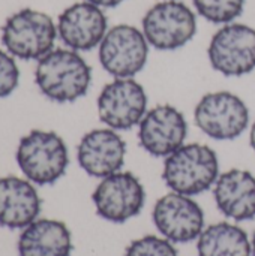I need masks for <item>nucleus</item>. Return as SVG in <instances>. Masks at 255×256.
Wrapping results in <instances>:
<instances>
[{"instance_id":"1","label":"nucleus","mask_w":255,"mask_h":256,"mask_svg":"<svg viewBox=\"0 0 255 256\" xmlns=\"http://www.w3.org/2000/svg\"><path fill=\"white\" fill-rule=\"evenodd\" d=\"M35 81L53 102L66 104L83 98L92 82V69L74 50H51L38 60Z\"/></svg>"},{"instance_id":"2","label":"nucleus","mask_w":255,"mask_h":256,"mask_svg":"<svg viewBox=\"0 0 255 256\" xmlns=\"http://www.w3.org/2000/svg\"><path fill=\"white\" fill-rule=\"evenodd\" d=\"M219 162L215 150L204 144H183L165 158L162 178L176 194L186 196L209 190L218 180Z\"/></svg>"},{"instance_id":"3","label":"nucleus","mask_w":255,"mask_h":256,"mask_svg":"<svg viewBox=\"0 0 255 256\" xmlns=\"http://www.w3.org/2000/svg\"><path fill=\"white\" fill-rule=\"evenodd\" d=\"M17 164L21 172L35 184L56 183L69 165L65 141L51 130H32L24 135L17 147Z\"/></svg>"},{"instance_id":"4","label":"nucleus","mask_w":255,"mask_h":256,"mask_svg":"<svg viewBox=\"0 0 255 256\" xmlns=\"http://www.w3.org/2000/svg\"><path fill=\"white\" fill-rule=\"evenodd\" d=\"M57 34V27L50 15L24 8L5 21L2 44L17 58L39 60L53 50Z\"/></svg>"},{"instance_id":"5","label":"nucleus","mask_w":255,"mask_h":256,"mask_svg":"<svg viewBox=\"0 0 255 256\" xmlns=\"http://www.w3.org/2000/svg\"><path fill=\"white\" fill-rule=\"evenodd\" d=\"M195 32V14L177 0L156 3L143 16V33L149 45L161 51H173L186 45Z\"/></svg>"},{"instance_id":"6","label":"nucleus","mask_w":255,"mask_h":256,"mask_svg":"<svg viewBox=\"0 0 255 256\" xmlns=\"http://www.w3.org/2000/svg\"><path fill=\"white\" fill-rule=\"evenodd\" d=\"M149 42L141 30L129 24L111 27L99 44V62L114 78H132L147 63Z\"/></svg>"},{"instance_id":"7","label":"nucleus","mask_w":255,"mask_h":256,"mask_svg":"<svg viewBox=\"0 0 255 256\" xmlns=\"http://www.w3.org/2000/svg\"><path fill=\"white\" fill-rule=\"evenodd\" d=\"M197 126L218 141L240 136L249 123L246 104L230 92L207 93L200 99L194 111Z\"/></svg>"},{"instance_id":"8","label":"nucleus","mask_w":255,"mask_h":256,"mask_svg":"<svg viewBox=\"0 0 255 256\" xmlns=\"http://www.w3.org/2000/svg\"><path fill=\"white\" fill-rule=\"evenodd\" d=\"M209 60L225 76H242L255 69V30L246 24L230 22L212 38Z\"/></svg>"},{"instance_id":"9","label":"nucleus","mask_w":255,"mask_h":256,"mask_svg":"<svg viewBox=\"0 0 255 256\" xmlns=\"http://www.w3.org/2000/svg\"><path fill=\"white\" fill-rule=\"evenodd\" d=\"M147 112V94L132 78H116L98 98V116L114 130H128L140 124Z\"/></svg>"},{"instance_id":"10","label":"nucleus","mask_w":255,"mask_h":256,"mask_svg":"<svg viewBox=\"0 0 255 256\" xmlns=\"http://www.w3.org/2000/svg\"><path fill=\"white\" fill-rule=\"evenodd\" d=\"M96 213L113 224H123L140 214L146 192L132 172H114L98 184L92 195Z\"/></svg>"},{"instance_id":"11","label":"nucleus","mask_w":255,"mask_h":256,"mask_svg":"<svg viewBox=\"0 0 255 256\" xmlns=\"http://www.w3.org/2000/svg\"><path fill=\"white\" fill-rule=\"evenodd\" d=\"M152 216L158 231L173 243H189L198 238L204 228L201 207L189 196L176 192L158 200Z\"/></svg>"},{"instance_id":"12","label":"nucleus","mask_w":255,"mask_h":256,"mask_svg":"<svg viewBox=\"0 0 255 256\" xmlns=\"http://www.w3.org/2000/svg\"><path fill=\"white\" fill-rule=\"evenodd\" d=\"M140 146L155 158H167L185 144L188 124L183 114L171 105L149 110L140 122Z\"/></svg>"},{"instance_id":"13","label":"nucleus","mask_w":255,"mask_h":256,"mask_svg":"<svg viewBox=\"0 0 255 256\" xmlns=\"http://www.w3.org/2000/svg\"><path fill=\"white\" fill-rule=\"evenodd\" d=\"M107 32L104 10L90 2L74 3L59 15L57 33L69 50L90 51L102 42Z\"/></svg>"},{"instance_id":"14","label":"nucleus","mask_w":255,"mask_h":256,"mask_svg":"<svg viewBox=\"0 0 255 256\" xmlns=\"http://www.w3.org/2000/svg\"><path fill=\"white\" fill-rule=\"evenodd\" d=\"M126 142L114 129H93L87 132L77 148L80 166L92 177L105 178L122 170Z\"/></svg>"},{"instance_id":"15","label":"nucleus","mask_w":255,"mask_h":256,"mask_svg":"<svg viewBox=\"0 0 255 256\" xmlns=\"http://www.w3.org/2000/svg\"><path fill=\"white\" fill-rule=\"evenodd\" d=\"M41 213V198L30 183L20 177L0 178V225L9 230H24Z\"/></svg>"},{"instance_id":"16","label":"nucleus","mask_w":255,"mask_h":256,"mask_svg":"<svg viewBox=\"0 0 255 256\" xmlns=\"http://www.w3.org/2000/svg\"><path fill=\"white\" fill-rule=\"evenodd\" d=\"M213 196L219 212L237 222L255 218V177L245 170H230L215 183Z\"/></svg>"},{"instance_id":"17","label":"nucleus","mask_w":255,"mask_h":256,"mask_svg":"<svg viewBox=\"0 0 255 256\" xmlns=\"http://www.w3.org/2000/svg\"><path fill=\"white\" fill-rule=\"evenodd\" d=\"M72 237L68 226L54 219H36L18 240L20 256H71Z\"/></svg>"},{"instance_id":"18","label":"nucleus","mask_w":255,"mask_h":256,"mask_svg":"<svg viewBox=\"0 0 255 256\" xmlns=\"http://www.w3.org/2000/svg\"><path fill=\"white\" fill-rule=\"evenodd\" d=\"M197 249L200 256H251L252 254L246 232L227 222H219L203 230Z\"/></svg>"},{"instance_id":"19","label":"nucleus","mask_w":255,"mask_h":256,"mask_svg":"<svg viewBox=\"0 0 255 256\" xmlns=\"http://www.w3.org/2000/svg\"><path fill=\"white\" fill-rule=\"evenodd\" d=\"M197 12L213 24H230L242 15L245 0H192Z\"/></svg>"},{"instance_id":"20","label":"nucleus","mask_w":255,"mask_h":256,"mask_svg":"<svg viewBox=\"0 0 255 256\" xmlns=\"http://www.w3.org/2000/svg\"><path fill=\"white\" fill-rule=\"evenodd\" d=\"M125 256H177V252L170 240L146 236L132 242L126 248Z\"/></svg>"},{"instance_id":"21","label":"nucleus","mask_w":255,"mask_h":256,"mask_svg":"<svg viewBox=\"0 0 255 256\" xmlns=\"http://www.w3.org/2000/svg\"><path fill=\"white\" fill-rule=\"evenodd\" d=\"M20 82V69L14 56L0 50V99L8 98Z\"/></svg>"},{"instance_id":"22","label":"nucleus","mask_w":255,"mask_h":256,"mask_svg":"<svg viewBox=\"0 0 255 256\" xmlns=\"http://www.w3.org/2000/svg\"><path fill=\"white\" fill-rule=\"evenodd\" d=\"M86 2H90V3H93V4H96L99 8H116L125 0H86Z\"/></svg>"},{"instance_id":"23","label":"nucleus","mask_w":255,"mask_h":256,"mask_svg":"<svg viewBox=\"0 0 255 256\" xmlns=\"http://www.w3.org/2000/svg\"><path fill=\"white\" fill-rule=\"evenodd\" d=\"M249 142H251V147H252V150H254V152H255V122H254V124H252V128H251Z\"/></svg>"},{"instance_id":"24","label":"nucleus","mask_w":255,"mask_h":256,"mask_svg":"<svg viewBox=\"0 0 255 256\" xmlns=\"http://www.w3.org/2000/svg\"><path fill=\"white\" fill-rule=\"evenodd\" d=\"M251 246H252V254L255 256V232H254V237H252V243H251Z\"/></svg>"}]
</instances>
